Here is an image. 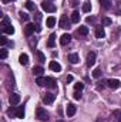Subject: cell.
Returning <instances> with one entry per match:
<instances>
[{"label": "cell", "mask_w": 121, "mask_h": 122, "mask_svg": "<svg viewBox=\"0 0 121 122\" xmlns=\"http://www.w3.org/2000/svg\"><path fill=\"white\" fill-rule=\"evenodd\" d=\"M0 27H1L3 33H6V34H13V33H14V29H13V26L10 24V21H9V19H7V17H4V19H3V21H1V24H0Z\"/></svg>", "instance_id": "cell-1"}, {"label": "cell", "mask_w": 121, "mask_h": 122, "mask_svg": "<svg viewBox=\"0 0 121 122\" xmlns=\"http://www.w3.org/2000/svg\"><path fill=\"white\" fill-rule=\"evenodd\" d=\"M36 117L38 121H43V122H47L49 121V112L43 108H37L36 109Z\"/></svg>", "instance_id": "cell-2"}, {"label": "cell", "mask_w": 121, "mask_h": 122, "mask_svg": "<svg viewBox=\"0 0 121 122\" xmlns=\"http://www.w3.org/2000/svg\"><path fill=\"white\" fill-rule=\"evenodd\" d=\"M41 9L44 10V11H47V13H53V11H56V6L51 3V1H43L41 3Z\"/></svg>", "instance_id": "cell-3"}, {"label": "cell", "mask_w": 121, "mask_h": 122, "mask_svg": "<svg viewBox=\"0 0 121 122\" xmlns=\"http://www.w3.org/2000/svg\"><path fill=\"white\" fill-rule=\"evenodd\" d=\"M70 24H71V20H68V17L67 16H61L60 17V21H59V26H60L61 29H70Z\"/></svg>", "instance_id": "cell-4"}, {"label": "cell", "mask_w": 121, "mask_h": 122, "mask_svg": "<svg viewBox=\"0 0 121 122\" xmlns=\"http://www.w3.org/2000/svg\"><path fill=\"white\" fill-rule=\"evenodd\" d=\"M105 84H107V87H108V88H111V90H118V88H120V81H118V80H113V78H111V80H107V81H105Z\"/></svg>", "instance_id": "cell-5"}, {"label": "cell", "mask_w": 121, "mask_h": 122, "mask_svg": "<svg viewBox=\"0 0 121 122\" xmlns=\"http://www.w3.org/2000/svg\"><path fill=\"white\" fill-rule=\"evenodd\" d=\"M9 102H10V105H17L20 102V95L16 94V92H11L10 97H9Z\"/></svg>", "instance_id": "cell-6"}, {"label": "cell", "mask_w": 121, "mask_h": 122, "mask_svg": "<svg viewBox=\"0 0 121 122\" xmlns=\"http://www.w3.org/2000/svg\"><path fill=\"white\" fill-rule=\"evenodd\" d=\"M46 87H49V88H51V90L57 88V82H56V80H54L53 77H46Z\"/></svg>", "instance_id": "cell-7"}, {"label": "cell", "mask_w": 121, "mask_h": 122, "mask_svg": "<svg viewBox=\"0 0 121 122\" xmlns=\"http://www.w3.org/2000/svg\"><path fill=\"white\" fill-rule=\"evenodd\" d=\"M54 98H56V95H54V94L47 92V94H44V95H43V102H44V104H51V102L54 101Z\"/></svg>", "instance_id": "cell-8"}, {"label": "cell", "mask_w": 121, "mask_h": 122, "mask_svg": "<svg viewBox=\"0 0 121 122\" xmlns=\"http://www.w3.org/2000/svg\"><path fill=\"white\" fill-rule=\"evenodd\" d=\"M49 67H50V70H51V71H54V72H60V71H61V65L57 62V61H50Z\"/></svg>", "instance_id": "cell-9"}, {"label": "cell", "mask_w": 121, "mask_h": 122, "mask_svg": "<svg viewBox=\"0 0 121 122\" xmlns=\"http://www.w3.org/2000/svg\"><path fill=\"white\" fill-rule=\"evenodd\" d=\"M36 27L37 26H34V24H31V23H27L26 24V27H24V33H26V36H31L34 30H36Z\"/></svg>", "instance_id": "cell-10"}, {"label": "cell", "mask_w": 121, "mask_h": 122, "mask_svg": "<svg viewBox=\"0 0 121 122\" xmlns=\"http://www.w3.org/2000/svg\"><path fill=\"white\" fill-rule=\"evenodd\" d=\"M95 53L94 51H91V53H88L87 54V65L88 67H91V65H94V62H95Z\"/></svg>", "instance_id": "cell-11"}, {"label": "cell", "mask_w": 121, "mask_h": 122, "mask_svg": "<svg viewBox=\"0 0 121 122\" xmlns=\"http://www.w3.org/2000/svg\"><path fill=\"white\" fill-rule=\"evenodd\" d=\"M70 41H71V36H70V34H67V33H66V34H63V36L60 37V44H61V46H67Z\"/></svg>", "instance_id": "cell-12"}, {"label": "cell", "mask_w": 121, "mask_h": 122, "mask_svg": "<svg viewBox=\"0 0 121 122\" xmlns=\"http://www.w3.org/2000/svg\"><path fill=\"white\" fill-rule=\"evenodd\" d=\"M66 114H67V117H73L76 114V105L74 104H68L67 108H66Z\"/></svg>", "instance_id": "cell-13"}, {"label": "cell", "mask_w": 121, "mask_h": 122, "mask_svg": "<svg viewBox=\"0 0 121 122\" xmlns=\"http://www.w3.org/2000/svg\"><path fill=\"white\" fill-rule=\"evenodd\" d=\"M105 36V31L103 29V26H95V37L97 38H104Z\"/></svg>", "instance_id": "cell-14"}, {"label": "cell", "mask_w": 121, "mask_h": 122, "mask_svg": "<svg viewBox=\"0 0 121 122\" xmlns=\"http://www.w3.org/2000/svg\"><path fill=\"white\" fill-rule=\"evenodd\" d=\"M67 60H68V62H71V64H77V62L80 61V58H78V56H77L76 53H73V54H68Z\"/></svg>", "instance_id": "cell-15"}, {"label": "cell", "mask_w": 121, "mask_h": 122, "mask_svg": "<svg viewBox=\"0 0 121 122\" xmlns=\"http://www.w3.org/2000/svg\"><path fill=\"white\" fill-rule=\"evenodd\" d=\"M19 62H20L22 65H27V64H29V56H27V54H22V56L19 57Z\"/></svg>", "instance_id": "cell-16"}, {"label": "cell", "mask_w": 121, "mask_h": 122, "mask_svg": "<svg viewBox=\"0 0 121 122\" xmlns=\"http://www.w3.org/2000/svg\"><path fill=\"white\" fill-rule=\"evenodd\" d=\"M77 34H78V36H87V34H88V27H86V26H80L78 30H77Z\"/></svg>", "instance_id": "cell-17"}, {"label": "cell", "mask_w": 121, "mask_h": 122, "mask_svg": "<svg viewBox=\"0 0 121 122\" xmlns=\"http://www.w3.org/2000/svg\"><path fill=\"white\" fill-rule=\"evenodd\" d=\"M80 21V13L78 11H73L71 13V23H78Z\"/></svg>", "instance_id": "cell-18"}, {"label": "cell", "mask_w": 121, "mask_h": 122, "mask_svg": "<svg viewBox=\"0 0 121 122\" xmlns=\"http://www.w3.org/2000/svg\"><path fill=\"white\" fill-rule=\"evenodd\" d=\"M100 3H101V6H103L105 10L111 9V4H113V1H111V0H100Z\"/></svg>", "instance_id": "cell-19"}, {"label": "cell", "mask_w": 121, "mask_h": 122, "mask_svg": "<svg viewBox=\"0 0 121 122\" xmlns=\"http://www.w3.org/2000/svg\"><path fill=\"white\" fill-rule=\"evenodd\" d=\"M24 117V107H19L16 109V118H23Z\"/></svg>", "instance_id": "cell-20"}, {"label": "cell", "mask_w": 121, "mask_h": 122, "mask_svg": "<svg viewBox=\"0 0 121 122\" xmlns=\"http://www.w3.org/2000/svg\"><path fill=\"white\" fill-rule=\"evenodd\" d=\"M36 84H37L38 87H44V85H46V78H44V77H37V78H36Z\"/></svg>", "instance_id": "cell-21"}, {"label": "cell", "mask_w": 121, "mask_h": 122, "mask_svg": "<svg viewBox=\"0 0 121 122\" xmlns=\"http://www.w3.org/2000/svg\"><path fill=\"white\" fill-rule=\"evenodd\" d=\"M33 72H34V75L40 77V75L44 72V70H43V67H34V68H33Z\"/></svg>", "instance_id": "cell-22"}, {"label": "cell", "mask_w": 121, "mask_h": 122, "mask_svg": "<svg viewBox=\"0 0 121 122\" xmlns=\"http://www.w3.org/2000/svg\"><path fill=\"white\" fill-rule=\"evenodd\" d=\"M54 43H56V34H50V38H49L47 46L49 47H54Z\"/></svg>", "instance_id": "cell-23"}, {"label": "cell", "mask_w": 121, "mask_h": 122, "mask_svg": "<svg viewBox=\"0 0 121 122\" xmlns=\"http://www.w3.org/2000/svg\"><path fill=\"white\" fill-rule=\"evenodd\" d=\"M24 6H26V9H29V10H34V9H36V4H34L31 0H27V1L24 3Z\"/></svg>", "instance_id": "cell-24"}, {"label": "cell", "mask_w": 121, "mask_h": 122, "mask_svg": "<svg viewBox=\"0 0 121 122\" xmlns=\"http://www.w3.org/2000/svg\"><path fill=\"white\" fill-rule=\"evenodd\" d=\"M113 118H116L117 122H121V111H114L113 112Z\"/></svg>", "instance_id": "cell-25"}, {"label": "cell", "mask_w": 121, "mask_h": 122, "mask_svg": "<svg viewBox=\"0 0 121 122\" xmlns=\"http://www.w3.org/2000/svg\"><path fill=\"white\" fill-rule=\"evenodd\" d=\"M83 11H84V13H88V11H91V4L88 3V1H86V3L83 4Z\"/></svg>", "instance_id": "cell-26"}, {"label": "cell", "mask_w": 121, "mask_h": 122, "mask_svg": "<svg viewBox=\"0 0 121 122\" xmlns=\"http://www.w3.org/2000/svg\"><path fill=\"white\" fill-rule=\"evenodd\" d=\"M46 23H47V27H53V26L56 24V19H54V17H49Z\"/></svg>", "instance_id": "cell-27"}, {"label": "cell", "mask_w": 121, "mask_h": 122, "mask_svg": "<svg viewBox=\"0 0 121 122\" xmlns=\"http://www.w3.org/2000/svg\"><path fill=\"white\" fill-rule=\"evenodd\" d=\"M74 90L81 92L83 90H84V84H83V82H77V84H74Z\"/></svg>", "instance_id": "cell-28"}, {"label": "cell", "mask_w": 121, "mask_h": 122, "mask_svg": "<svg viewBox=\"0 0 121 122\" xmlns=\"http://www.w3.org/2000/svg\"><path fill=\"white\" fill-rule=\"evenodd\" d=\"M19 16H20V19H22V20H24V21H29V19H30V16H29L27 13H23V11H20V13H19Z\"/></svg>", "instance_id": "cell-29"}, {"label": "cell", "mask_w": 121, "mask_h": 122, "mask_svg": "<svg viewBox=\"0 0 121 122\" xmlns=\"http://www.w3.org/2000/svg\"><path fill=\"white\" fill-rule=\"evenodd\" d=\"M111 19L110 17H103V26H111Z\"/></svg>", "instance_id": "cell-30"}, {"label": "cell", "mask_w": 121, "mask_h": 122, "mask_svg": "<svg viewBox=\"0 0 121 122\" xmlns=\"http://www.w3.org/2000/svg\"><path fill=\"white\" fill-rule=\"evenodd\" d=\"M93 77H94V78H100V77H101V70H100V68H95V70L93 71Z\"/></svg>", "instance_id": "cell-31"}, {"label": "cell", "mask_w": 121, "mask_h": 122, "mask_svg": "<svg viewBox=\"0 0 121 122\" xmlns=\"http://www.w3.org/2000/svg\"><path fill=\"white\" fill-rule=\"evenodd\" d=\"M6 57H7V50L6 48H1L0 50V58L1 60H6Z\"/></svg>", "instance_id": "cell-32"}, {"label": "cell", "mask_w": 121, "mask_h": 122, "mask_svg": "<svg viewBox=\"0 0 121 122\" xmlns=\"http://www.w3.org/2000/svg\"><path fill=\"white\" fill-rule=\"evenodd\" d=\"M16 109H17V108H10V109L7 111V115H9V117H16Z\"/></svg>", "instance_id": "cell-33"}, {"label": "cell", "mask_w": 121, "mask_h": 122, "mask_svg": "<svg viewBox=\"0 0 121 122\" xmlns=\"http://www.w3.org/2000/svg\"><path fill=\"white\" fill-rule=\"evenodd\" d=\"M37 57H38V60L41 61V62H44V61H46V57H44V54H43L41 51H37Z\"/></svg>", "instance_id": "cell-34"}, {"label": "cell", "mask_w": 121, "mask_h": 122, "mask_svg": "<svg viewBox=\"0 0 121 122\" xmlns=\"http://www.w3.org/2000/svg\"><path fill=\"white\" fill-rule=\"evenodd\" d=\"M7 43H9V41H7V38H6V36H1V37H0V44L4 46V44H7Z\"/></svg>", "instance_id": "cell-35"}, {"label": "cell", "mask_w": 121, "mask_h": 122, "mask_svg": "<svg viewBox=\"0 0 121 122\" xmlns=\"http://www.w3.org/2000/svg\"><path fill=\"white\" fill-rule=\"evenodd\" d=\"M80 98H81V92L76 91L74 92V99H80Z\"/></svg>", "instance_id": "cell-36"}, {"label": "cell", "mask_w": 121, "mask_h": 122, "mask_svg": "<svg viewBox=\"0 0 121 122\" xmlns=\"http://www.w3.org/2000/svg\"><path fill=\"white\" fill-rule=\"evenodd\" d=\"M94 21H95L94 17H87V23H94Z\"/></svg>", "instance_id": "cell-37"}, {"label": "cell", "mask_w": 121, "mask_h": 122, "mask_svg": "<svg viewBox=\"0 0 121 122\" xmlns=\"http://www.w3.org/2000/svg\"><path fill=\"white\" fill-rule=\"evenodd\" d=\"M74 78H73V75H67V82H71Z\"/></svg>", "instance_id": "cell-38"}, {"label": "cell", "mask_w": 121, "mask_h": 122, "mask_svg": "<svg viewBox=\"0 0 121 122\" xmlns=\"http://www.w3.org/2000/svg\"><path fill=\"white\" fill-rule=\"evenodd\" d=\"M40 19H41V14H40V13H37V14H36V20H37V21H40Z\"/></svg>", "instance_id": "cell-39"}, {"label": "cell", "mask_w": 121, "mask_h": 122, "mask_svg": "<svg viewBox=\"0 0 121 122\" xmlns=\"http://www.w3.org/2000/svg\"><path fill=\"white\" fill-rule=\"evenodd\" d=\"M9 1H13V0H3V3H9Z\"/></svg>", "instance_id": "cell-40"}, {"label": "cell", "mask_w": 121, "mask_h": 122, "mask_svg": "<svg viewBox=\"0 0 121 122\" xmlns=\"http://www.w3.org/2000/svg\"><path fill=\"white\" fill-rule=\"evenodd\" d=\"M56 122H63V121H61V119H59V121H56Z\"/></svg>", "instance_id": "cell-41"}, {"label": "cell", "mask_w": 121, "mask_h": 122, "mask_svg": "<svg viewBox=\"0 0 121 122\" xmlns=\"http://www.w3.org/2000/svg\"><path fill=\"white\" fill-rule=\"evenodd\" d=\"M46 1H53V0H46Z\"/></svg>", "instance_id": "cell-42"}]
</instances>
